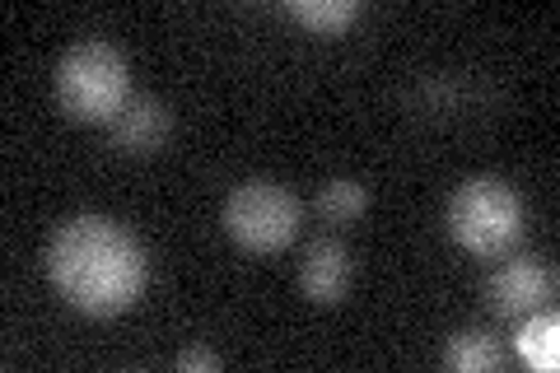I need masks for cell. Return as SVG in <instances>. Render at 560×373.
Wrapping results in <instances>:
<instances>
[{"mask_svg": "<svg viewBox=\"0 0 560 373\" xmlns=\"http://www.w3.org/2000/svg\"><path fill=\"white\" fill-rule=\"evenodd\" d=\"M47 276L70 308L117 317L145 294V247L108 215H75L47 243Z\"/></svg>", "mask_w": 560, "mask_h": 373, "instance_id": "1", "label": "cell"}, {"mask_svg": "<svg viewBox=\"0 0 560 373\" xmlns=\"http://www.w3.org/2000/svg\"><path fill=\"white\" fill-rule=\"evenodd\" d=\"M131 98V66L113 43H75L66 47L57 61V103L70 121H90V127H108V121L127 108Z\"/></svg>", "mask_w": 560, "mask_h": 373, "instance_id": "2", "label": "cell"}, {"mask_svg": "<svg viewBox=\"0 0 560 373\" xmlns=\"http://www.w3.org/2000/svg\"><path fill=\"white\" fill-rule=\"evenodd\" d=\"M448 234L477 257H504L523 234V201L500 177H467L448 197Z\"/></svg>", "mask_w": 560, "mask_h": 373, "instance_id": "3", "label": "cell"}, {"mask_svg": "<svg viewBox=\"0 0 560 373\" xmlns=\"http://www.w3.org/2000/svg\"><path fill=\"white\" fill-rule=\"evenodd\" d=\"M224 229L248 253H280L300 234V201L271 177H248L224 201Z\"/></svg>", "mask_w": 560, "mask_h": 373, "instance_id": "4", "label": "cell"}, {"mask_svg": "<svg viewBox=\"0 0 560 373\" xmlns=\"http://www.w3.org/2000/svg\"><path fill=\"white\" fill-rule=\"evenodd\" d=\"M551 290H556V276H551V266L537 261V257L504 261L486 280L490 308H495L500 317H523V313L541 308V299H551Z\"/></svg>", "mask_w": 560, "mask_h": 373, "instance_id": "5", "label": "cell"}, {"mask_svg": "<svg viewBox=\"0 0 560 373\" xmlns=\"http://www.w3.org/2000/svg\"><path fill=\"white\" fill-rule=\"evenodd\" d=\"M350 276H355V261H350V247L341 238H313L304 247V261H300V285L313 304H341L346 290H350Z\"/></svg>", "mask_w": 560, "mask_h": 373, "instance_id": "6", "label": "cell"}, {"mask_svg": "<svg viewBox=\"0 0 560 373\" xmlns=\"http://www.w3.org/2000/svg\"><path fill=\"white\" fill-rule=\"evenodd\" d=\"M173 131V113L154 94H131L127 108L108 121V140L121 154H154Z\"/></svg>", "mask_w": 560, "mask_h": 373, "instance_id": "7", "label": "cell"}, {"mask_svg": "<svg viewBox=\"0 0 560 373\" xmlns=\"http://www.w3.org/2000/svg\"><path fill=\"white\" fill-rule=\"evenodd\" d=\"M514 354L528 369H541V373L560 369V317L551 308H533V317L514 336Z\"/></svg>", "mask_w": 560, "mask_h": 373, "instance_id": "8", "label": "cell"}, {"mask_svg": "<svg viewBox=\"0 0 560 373\" xmlns=\"http://www.w3.org/2000/svg\"><path fill=\"white\" fill-rule=\"evenodd\" d=\"M444 364H448L453 373H490V369H500V364H504V346H500V336H490V331H481V327H471V331L448 336Z\"/></svg>", "mask_w": 560, "mask_h": 373, "instance_id": "9", "label": "cell"}, {"mask_svg": "<svg viewBox=\"0 0 560 373\" xmlns=\"http://www.w3.org/2000/svg\"><path fill=\"white\" fill-rule=\"evenodd\" d=\"M370 206V187L355 183V177H331V183L318 187V215L327 224H350L364 215Z\"/></svg>", "mask_w": 560, "mask_h": 373, "instance_id": "10", "label": "cell"}, {"mask_svg": "<svg viewBox=\"0 0 560 373\" xmlns=\"http://www.w3.org/2000/svg\"><path fill=\"white\" fill-rule=\"evenodd\" d=\"M290 14L313 33H341L360 20V0H294Z\"/></svg>", "mask_w": 560, "mask_h": 373, "instance_id": "11", "label": "cell"}, {"mask_svg": "<svg viewBox=\"0 0 560 373\" xmlns=\"http://www.w3.org/2000/svg\"><path fill=\"white\" fill-rule=\"evenodd\" d=\"M220 364H224V360H220L215 350H206V346H191V350L178 354V369H183V373H191V369H220Z\"/></svg>", "mask_w": 560, "mask_h": 373, "instance_id": "12", "label": "cell"}]
</instances>
